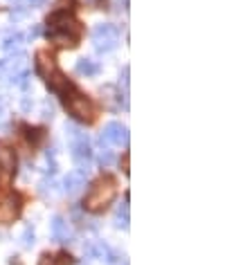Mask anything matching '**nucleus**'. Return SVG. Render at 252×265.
Here are the masks:
<instances>
[{
  "label": "nucleus",
  "instance_id": "obj_16",
  "mask_svg": "<svg viewBox=\"0 0 252 265\" xmlns=\"http://www.w3.org/2000/svg\"><path fill=\"white\" fill-rule=\"evenodd\" d=\"M23 43H25V36H23V34H9L3 43V50L5 52H14V50H18Z\"/></svg>",
  "mask_w": 252,
  "mask_h": 265
},
{
  "label": "nucleus",
  "instance_id": "obj_22",
  "mask_svg": "<svg viewBox=\"0 0 252 265\" xmlns=\"http://www.w3.org/2000/svg\"><path fill=\"white\" fill-rule=\"evenodd\" d=\"M41 265H56V263H54V256L45 254V256H43V261H41Z\"/></svg>",
  "mask_w": 252,
  "mask_h": 265
},
{
  "label": "nucleus",
  "instance_id": "obj_14",
  "mask_svg": "<svg viewBox=\"0 0 252 265\" xmlns=\"http://www.w3.org/2000/svg\"><path fill=\"white\" fill-rule=\"evenodd\" d=\"M77 72L79 75H83V77H95L97 72H99V65H97L95 61H90V59H79L77 61Z\"/></svg>",
  "mask_w": 252,
  "mask_h": 265
},
{
  "label": "nucleus",
  "instance_id": "obj_21",
  "mask_svg": "<svg viewBox=\"0 0 252 265\" xmlns=\"http://www.w3.org/2000/svg\"><path fill=\"white\" fill-rule=\"evenodd\" d=\"M122 83H124V88H129V65L122 70Z\"/></svg>",
  "mask_w": 252,
  "mask_h": 265
},
{
  "label": "nucleus",
  "instance_id": "obj_7",
  "mask_svg": "<svg viewBox=\"0 0 252 265\" xmlns=\"http://www.w3.org/2000/svg\"><path fill=\"white\" fill-rule=\"evenodd\" d=\"M20 213V200L7 189H0V223L11 225Z\"/></svg>",
  "mask_w": 252,
  "mask_h": 265
},
{
  "label": "nucleus",
  "instance_id": "obj_15",
  "mask_svg": "<svg viewBox=\"0 0 252 265\" xmlns=\"http://www.w3.org/2000/svg\"><path fill=\"white\" fill-rule=\"evenodd\" d=\"M48 38L59 47H74L77 45V38L66 36V34H56V32H48Z\"/></svg>",
  "mask_w": 252,
  "mask_h": 265
},
{
  "label": "nucleus",
  "instance_id": "obj_25",
  "mask_svg": "<svg viewBox=\"0 0 252 265\" xmlns=\"http://www.w3.org/2000/svg\"><path fill=\"white\" fill-rule=\"evenodd\" d=\"M0 112H3V106H0Z\"/></svg>",
  "mask_w": 252,
  "mask_h": 265
},
{
  "label": "nucleus",
  "instance_id": "obj_2",
  "mask_svg": "<svg viewBox=\"0 0 252 265\" xmlns=\"http://www.w3.org/2000/svg\"><path fill=\"white\" fill-rule=\"evenodd\" d=\"M66 133H68V144H70L72 162L77 164L79 171L88 176V171H90V146H88V133H83L81 128H79V126H72V124H68V126H66Z\"/></svg>",
  "mask_w": 252,
  "mask_h": 265
},
{
  "label": "nucleus",
  "instance_id": "obj_6",
  "mask_svg": "<svg viewBox=\"0 0 252 265\" xmlns=\"http://www.w3.org/2000/svg\"><path fill=\"white\" fill-rule=\"evenodd\" d=\"M48 25H50V32L66 34V36H72V38H77V41H79V36H81V22L74 18V16L68 14V11H59V14L50 16Z\"/></svg>",
  "mask_w": 252,
  "mask_h": 265
},
{
  "label": "nucleus",
  "instance_id": "obj_24",
  "mask_svg": "<svg viewBox=\"0 0 252 265\" xmlns=\"http://www.w3.org/2000/svg\"><path fill=\"white\" fill-rule=\"evenodd\" d=\"M27 3H30V5H32V7H38V5H41V3H43V0H27Z\"/></svg>",
  "mask_w": 252,
  "mask_h": 265
},
{
  "label": "nucleus",
  "instance_id": "obj_9",
  "mask_svg": "<svg viewBox=\"0 0 252 265\" xmlns=\"http://www.w3.org/2000/svg\"><path fill=\"white\" fill-rule=\"evenodd\" d=\"M14 168H16V153L9 144L0 142V180L7 182V180L14 176Z\"/></svg>",
  "mask_w": 252,
  "mask_h": 265
},
{
  "label": "nucleus",
  "instance_id": "obj_17",
  "mask_svg": "<svg viewBox=\"0 0 252 265\" xmlns=\"http://www.w3.org/2000/svg\"><path fill=\"white\" fill-rule=\"evenodd\" d=\"M115 225H117V227H122V229H129V198H126L124 205L117 209V213H115Z\"/></svg>",
  "mask_w": 252,
  "mask_h": 265
},
{
  "label": "nucleus",
  "instance_id": "obj_10",
  "mask_svg": "<svg viewBox=\"0 0 252 265\" xmlns=\"http://www.w3.org/2000/svg\"><path fill=\"white\" fill-rule=\"evenodd\" d=\"M50 232H52V238L56 240V243H68V240L72 238L70 225H68V221H66V218H61V216H54V218H52Z\"/></svg>",
  "mask_w": 252,
  "mask_h": 265
},
{
  "label": "nucleus",
  "instance_id": "obj_18",
  "mask_svg": "<svg viewBox=\"0 0 252 265\" xmlns=\"http://www.w3.org/2000/svg\"><path fill=\"white\" fill-rule=\"evenodd\" d=\"M34 240H36V236H34V229H32V225H27V227L23 229V234H20V247L30 250V247H34Z\"/></svg>",
  "mask_w": 252,
  "mask_h": 265
},
{
  "label": "nucleus",
  "instance_id": "obj_19",
  "mask_svg": "<svg viewBox=\"0 0 252 265\" xmlns=\"http://www.w3.org/2000/svg\"><path fill=\"white\" fill-rule=\"evenodd\" d=\"M97 162H99L101 166H111L113 162H115V155H113V151L106 146V149L99 151V155H97Z\"/></svg>",
  "mask_w": 252,
  "mask_h": 265
},
{
  "label": "nucleus",
  "instance_id": "obj_3",
  "mask_svg": "<svg viewBox=\"0 0 252 265\" xmlns=\"http://www.w3.org/2000/svg\"><path fill=\"white\" fill-rule=\"evenodd\" d=\"M27 72H30V59L23 52H16L14 56H7L0 63V81L25 83Z\"/></svg>",
  "mask_w": 252,
  "mask_h": 265
},
{
  "label": "nucleus",
  "instance_id": "obj_13",
  "mask_svg": "<svg viewBox=\"0 0 252 265\" xmlns=\"http://www.w3.org/2000/svg\"><path fill=\"white\" fill-rule=\"evenodd\" d=\"M45 81H48V86L52 88L54 92H66V90H70V83H68V79H66V75H63L61 70H54Z\"/></svg>",
  "mask_w": 252,
  "mask_h": 265
},
{
  "label": "nucleus",
  "instance_id": "obj_5",
  "mask_svg": "<svg viewBox=\"0 0 252 265\" xmlns=\"http://www.w3.org/2000/svg\"><path fill=\"white\" fill-rule=\"evenodd\" d=\"M93 45L97 52L106 54V52H113V50L119 45V30L111 22H101L93 30Z\"/></svg>",
  "mask_w": 252,
  "mask_h": 265
},
{
  "label": "nucleus",
  "instance_id": "obj_11",
  "mask_svg": "<svg viewBox=\"0 0 252 265\" xmlns=\"http://www.w3.org/2000/svg\"><path fill=\"white\" fill-rule=\"evenodd\" d=\"M36 70L43 79H48L52 72L56 70V63H54V56L48 52V50H38L36 52Z\"/></svg>",
  "mask_w": 252,
  "mask_h": 265
},
{
  "label": "nucleus",
  "instance_id": "obj_8",
  "mask_svg": "<svg viewBox=\"0 0 252 265\" xmlns=\"http://www.w3.org/2000/svg\"><path fill=\"white\" fill-rule=\"evenodd\" d=\"M129 142V131H126V126H122L119 122H111L104 126V131H101V137H99V144L104 146H122Z\"/></svg>",
  "mask_w": 252,
  "mask_h": 265
},
{
  "label": "nucleus",
  "instance_id": "obj_20",
  "mask_svg": "<svg viewBox=\"0 0 252 265\" xmlns=\"http://www.w3.org/2000/svg\"><path fill=\"white\" fill-rule=\"evenodd\" d=\"M74 3L81 5V7H88V9H99L104 0H74Z\"/></svg>",
  "mask_w": 252,
  "mask_h": 265
},
{
  "label": "nucleus",
  "instance_id": "obj_12",
  "mask_svg": "<svg viewBox=\"0 0 252 265\" xmlns=\"http://www.w3.org/2000/svg\"><path fill=\"white\" fill-rule=\"evenodd\" d=\"M63 184H66V194H68V196H77V194H81L83 187H86V173H81V171H72V173H68L66 180H63Z\"/></svg>",
  "mask_w": 252,
  "mask_h": 265
},
{
  "label": "nucleus",
  "instance_id": "obj_1",
  "mask_svg": "<svg viewBox=\"0 0 252 265\" xmlns=\"http://www.w3.org/2000/svg\"><path fill=\"white\" fill-rule=\"evenodd\" d=\"M117 194V187H115V180L113 178H99L97 182H93V187L88 189L86 194V200H83V209L90 211V213H99L104 211L108 205L113 202Z\"/></svg>",
  "mask_w": 252,
  "mask_h": 265
},
{
  "label": "nucleus",
  "instance_id": "obj_4",
  "mask_svg": "<svg viewBox=\"0 0 252 265\" xmlns=\"http://www.w3.org/2000/svg\"><path fill=\"white\" fill-rule=\"evenodd\" d=\"M66 108H68V112H70L74 119H79V122L90 124V122L95 119V106H93V101L86 97V94L77 92V90H72V92L66 97Z\"/></svg>",
  "mask_w": 252,
  "mask_h": 265
},
{
  "label": "nucleus",
  "instance_id": "obj_23",
  "mask_svg": "<svg viewBox=\"0 0 252 265\" xmlns=\"http://www.w3.org/2000/svg\"><path fill=\"white\" fill-rule=\"evenodd\" d=\"M122 166H124L122 171L126 173V176H129V173H131V168H129V155H124V162H122Z\"/></svg>",
  "mask_w": 252,
  "mask_h": 265
}]
</instances>
